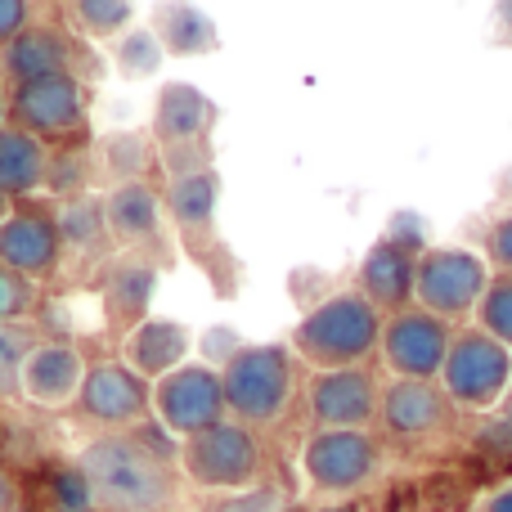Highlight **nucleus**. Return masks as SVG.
Masks as SVG:
<instances>
[{
	"mask_svg": "<svg viewBox=\"0 0 512 512\" xmlns=\"http://www.w3.org/2000/svg\"><path fill=\"white\" fill-rule=\"evenodd\" d=\"M77 472L104 512H162L176 495L171 468L135 436H99L81 450Z\"/></svg>",
	"mask_w": 512,
	"mask_h": 512,
	"instance_id": "1",
	"label": "nucleus"
},
{
	"mask_svg": "<svg viewBox=\"0 0 512 512\" xmlns=\"http://www.w3.org/2000/svg\"><path fill=\"white\" fill-rule=\"evenodd\" d=\"M382 342V315L360 292H337L319 301L297 328H292V351L319 373L328 369H364Z\"/></svg>",
	"mask_w": 512,
	"mask_h": 512,
	"instance_id": "2",
	"label": "nucleus"
},
{
	"mask_svg": "<svg viewBox=\"0 0 512 512\" xmlns=\"http://www.w3.org/2000/svg\"><path fill=\"white\" fill-rule=\"evenodd\" d=\"M445 396L454 400L459 414H495L512 391V351L486 337L481 328H463L454 333V346L445 355V369L436 378Z\"/></svg>",
	"mask_w": 512,
	"mask_h": 512,
	"instance_id": "3",
	"label": "nucleus"
},
{
	"mask_svg": "<svg viewBox=\"0 0 512 512\" xmlns=\"http://www.w3.org/2000/svg\"><path fill=\"white\" fill-rule=\"evenodd\" d=\"M225 382V409L243 418V427L279 423L283 409L292 405V355L288 346H243L221 369Z\"/></svg>",
	"mask_w": 512,
	"mask_h": 512,
	"instance_id": "4",
	"label": "nucleus"
},
{
	"mask_svg": "<svg viewBox=\"0 0 512 512\" xmlns=\"http://www.w3.org/2000/svg\"><path fill=\"white\" fill-rule=\"evenodd\" d=\"M490 261L468 248H423L418 252V288L414 306L427 315L459 324V319L477 315L481 297L490 288Z\"/></svg>",
	"mask_w": 512,
	"mask_h": 512,
	"instance_id": "5",
	"label": "nucleus"
},
{
	"mask_svg": "<svg viewBox=\"0 0 512 512\" xmlns=\"http://www.w3.org/2000/svg\"><path fill=\"white\" fill-rule=\"evenodd\" d=\"M185 472L198 481L203 490H248L261 477V441H256L252 427L243 423H216L207 432L189 436L185 450H180Z\"/></svg>",
	"mask_w": 512,
	"mask_h": 512,
	"instance_id": "6",
	"label": "nucleus"
},
{
	"mask_svg": "<svg viewBox=\"0 0 512 512\" xmlns=\"http://www.w3.org/2000/svg\"><path fill=\"white\" fill-rule=\"evenodd\" d=\"M212 122L216 108L207 104L203 90H194L189 81H176L158 95V113H153V135H158L162 153L171 162V180L189 176V171H212Z\"/></svg>",
	"mask_w": 512,
	"mask_h": 512,
	"instance_id": "7",
	"label": "nucleus"
},
{
	"mask_svg": "<svg viewBox=\"0 0 512 512\" xmlns=\"http://www.w3.org/2000/svg\"><path fill=\"white\" fill-rule=\"evenodd\" d=\"M454 346V324L427 315V310L409 306L400 315L382 319V342L378 355L391 369V378H418V382H436L445 369V355Z\"/></svg>",
	"mask_w": 512,
	"mask_h": 512,
	"instance_id": "8",
	"label": "nucleus"
},
{
	"mask_svg": "<svg viewBox=\"0 0 512 512\" xmlns=\"http://www.w3.org/2000/svg\"><path fill=\"white\" fill-rule=\"evenodd\" d=\"M459 409L445 396L441 382H418V378H391L382 387L378 427L400 445H427L454 432Z\"/></svg>",
	"mask_w": 512,
	"mask_h": 512,
	"instance_id": "9",
	"label": "nucleus"
},
{
	"mask_svg": "<svg viewBox=\"0 0 512 512\" xmlns=\"http://www.w3.org/2000/svg\"><path fill=\"white\" fill-rule=\"evenodd\" d=\"M301 468L324 495H351L378 477L382 445L373 441V432H315L301 450Z\"/></svg>",
	"mask_w": 512,
	"mask_h": 512,
	"instance_id": "10",
	"label": "nucleus"
},
{
	"mask_svg": "<svg viewBox=\"0 0 512 512\" xmlns=\"http://www.w3.org/2000/svg\"><path fill=\"white\" fill-rule=\"evenodd\" d=\"M315 432H369L378 423L382 382L369 369H328L306 387Z\"/></svg>",
	"mask_w": 512,
	"mask_h": 512,
	"instance_id": "11",
	"label": "nucleus"
},
{
	"mask_svg": "<svg viewBox=\"0 0 512 512\" xmlns=\"http://www.w3.org/2000/svg\"><path fill=\"white\" fill-rule=\"evenodd\" d=\"M158 418L171 436H198L207 427L225 423V382L207 364H185V369L167 373L153 391Z\"/></svg>",
	"mask_w": 512,
	"mask_h": 512,
	"instance_id": "12",
	"label": "nucleus"
},
{
	"mask_svg": "<svg viewBox=\"0 0 512 512\" xmlns=\"http://www.w3.org/2000/svg\"><path fill=\"white\" fill-rule=\"evenodd\" d=\"M14 117L18 131L36 135V140H68L86 126V86L77 81V72H59V77L23 81L14 90Z\"/></svg>",
	"mask_w": 512,
	"mask_h": 512,
	"instance_id": "13",
	"label": "nucleus"
},
{
	"mask_svg": "<svg viewBox=\"0 0 512 512\" xmlns=\"http://www.w3.org/2000/svg\"><path fill=\"white\" fill-rule=\"evenodd\" d=\"M418 288V252L400 239H382L364 252L360 261V297L378 310L382 319L414 306Z\"/></svg>",
	"mask_w": 512,
	"mask_h": 512,
	"instance_id": "14",
	"label": "nucleus"
},
{
	"mask_svg": "<svg viewBox=\"0 0 512 512\" xmlns=\"http://www.w3.org/2000/svg\"><path fill=\"white\" fill-rule=\"evenodd\" d=\"M86 360L72 342H41L32 346V355L23 360V396L32 405H45V409H59L68 400H81V387H86Z\"/></svg>",
	"mask_w": 512,
	"mask_h": 512,
	"instance_id": "15",
	"label": "nucleus"
},
{
	"mask_svg": "<svg viewBox=\"0 0 512 512\" xmlns=\"http://www.w3.org/2000/svg\"><path fill=\"white\" fill-rule=\"evenodd\" d=\"M81 409L104 427H131L149 409V382L131 364H95L81 387Z\"/></svg>",
	"mask_w": 512,
	"mask_h": 512,
	"instance_id": "16",
	"label": "nucleus"
},
{
	"mask_svg": "<svg viewBox=\"0 0 512 512\" xmlns=\"http://www.w3.org/2000/svg\"><path fill=\"white\" fill-rule=\"evenodd\" d=\"M59 225L45 212H9L0 221V265L23 279H36V274L54 270L59 261Z\"/></svg>",
	"mask_w": 512,
	"mask_h": 512,
	"instance_id": "17",
	"label": "nucleus"
},
{
	"mask_svg": "<svg viewBox=\"0 0 512 512\" xmlns=\"http://www.w3.org/2000/svg\"><path fill=\"white\" fill-rule=\"evenodd\" d=\"M72 41L59 27L32 23L27 32H18L14 41L5 45V72L23 86V81H41V77H59V72H72Z\"/></svg>",
	"mask_w": 512,
	"mask_h": 512,
	"instance_id": "18",
	"label": "nucleus"
},
{
	"mask_svg": "<svg viewBox=\"0 0 512 512\" xmlns=\"http://www.w3.org/2000/svg\"><path fill=\"white\" fill-rule=\"evenodd\" d=\"M126 364H131L140 378H167L180 369V360L189 355V333L171 319H140V324L126 333Z\"/></svg>",
	"mask_w": 512,
	"mask_h": 512,
	"instance_id": "19",
	"label": "nucleus"
},
{
	"mask_svg": "<svg viewBox=\"0 0 512 512\" xmlns=\"http://www.w3.org/2000/svg\"><path fill=\"white\" fill-rule=\"evenodd\" d=\"M50 180V153L36 135L5 126L0 131V198H23Z\"/></svg>",
	"mask_w": 512,
	"mask_h": 512,
	"instance_id": "20",
	"label": "nucleus"
},
{
	"mask_svg": "<svg viewBox=\"0 0 512 512\" xmlns=\"http://www.w3.org/2000/svg\"><path fill=\"white\" fill-rule=\"evenodd\" d=\"M216 198H221V180L216 171H189V176H176L167 189V212L180 230L189 234V243L207 239L216 225Z\"/></svg>",
	"mask_w": 512,
	"mask_h": 512,
	"instance_id": "21",
	"label": "nucleus"
},
{
	"mask_svg": "<svg viewBox=\"0 0 512 512\" xmlns=\"http://www.w3.org/2000/svg\"><path fill=\"white\" fill-rule=\"evenodd\" d=\"M158 194H153L149 185H140V180H126V185H117L113 194H108L104 203V216H108V234H117L122 243H144L158 234Z\"/></svg>",
	"mask_w": 512,
	"mask_h": 512,
	"instance_id": "22",
	"label": "nucleus"
},
{
	"mask_svg": "<svg viewBox=\"0 0 512 512\" xmlns=\"http://www.w3.org/2000/svg\"><path fill=\"white\" fill-rule=\"evenodd\" d=\"M162 45L176 54H198V50H212L216 45V27L203 9L194 5H171L162 14Z\"/></svg>",
	"mask_w": 512,
	"mask_h": 512,
	"instance_id": "23",
	"label": "nucleus"
},
{
	"mask_svg": "<svg viewBox=\"0 0 512 512\" xmlns=\"http://www.w3.org/2000/svg\"><path fill=\"white\" fill-rule=\"evenodd\" d=\"M54 225H59V239L77 252H95V248H104V239H108V216H104V207L90 203V198H72Z\"/></svg>",
	"mask_w": 512,
	"mask_h": 512,
	"instance_id": "24",
	"label": "nucleus"
},
{
	"mask_svg": "<svg viewBox=\"0 0 512 512\" xmlns=\"http://www.w3.org/2000/svg\"><path fill=\"white\" fill-rule=\"evenodd\" d=\"M477 328L512 351V274H495L477 306Z\"/></svg>",
	"mask_w": 512,
	"mask_h": 512,
	"instance_id": "25",
	"label": "nucleus"
},
{
	"mask_svg": "<svg viewBox=\"0 0 512 512\" xmlns=\"http://www.w3.org/2000/svg\"><path fill=\"white\" fill-rule=\"evenodd\" d=\"M149 292H153L149 265H117V270L108 274V301H113L117 315H140Z\"/></svg>",
	"mask_w": 512,
	"mask_h": 512,
	"instance_id": "26",
	"label": "nucleus"
},
{
	"mask_svg": "<svg viewBox=\"0 0 512 512\" xmlns=\"http://www.w3.org/2000/svg\"><path fill=\"white\" fill-rule=\"evenodd\" d=\"M72 18H77L90 36H117L135 18V5H126V0H77Z\"/></svg>",
	"mask_w": 512,
	"mask_h": 512,
	"instance_id": "27",
	"label": "nucleus"
},
{
	"mask_svg": "<svg viewBox=\"0 0 512 512\" xmlns=\"http://www.w3.org/2000/svg\"><path fill=\"white\" fill-rule=\"evenodd\" d=\"M472 450L490 454V459H512V409L486 414L472 427Z\"/></svg>",
	"mask_w": 512,
	"mask_h": 512,
	"instance_id": "28",
	"label": "nucleus"
},
{
	"mask_svg": "<svg viewBox=\"0 0 512 512\" xmlns=\"http://www.w3.org/2000/svg\"><path fill=\"white\" fill-rule=\"evenodd\" d=\"M32 306H36L32 279H23V274H14V270H5V265H0V324L14 328Z\"/></svg>",
	"mask_w": 512,
	"mask_h": 512,
	"instance_id": "29",
	"label": "nucleus"
},
{
	"mask_svg": "<svg viewBox=\"0 0 512 512\" xmlns=\"http://www.w3.org/2000/svg\"><path fill=\"white\" fill-rule=\"evenodd\" d=\"M117 59H122L126 77H149V72H158V63H162V41L153 32H135V36H126Z\"/></svg>",
	"mask_w": 512,
	"mask_h": 512,
	"instance_id": "30",
	"label": "nucleus"
},
{
	"mask_svg": "<svg viewBox=\"0 0 512 512\" xmlns=\"http://www.w3.org/2000/svg\"><path fill=\"white\" fill-rule=\"evenodd\" d=\"M50 495H54V504H59V512H90V508H95L86 477H81L77 468L50 472Z\"/></svg>",
	"mask_w": 512,
	"mask_h": 512,
	"instance_id": "31",
	"label": "nucleus"
},
{
	"mask_svg": "<svg viewBox=\"0 0 512 512\" xmlns=\"http://www.w3.org/2000/svg\"><path fill=\"white\" fill-rule=\"evenodd\" d=\"M32 355L27 337L18 328H5L0 324V391H14V382L23 378V360Z\"/></svg>",
	"mask_w": 512,
	"mask_h": 512,
	"instance_id": "32",
	"label": "nucleus"
},
{
	"mask_svg": "<svg viewBox=\"0 0 512 512\" xmlns=\"http://www.w3.org/2000/svg\"><path fill=\"white\" fill-rule=\"evenodd\" d=\"M283 508H288L283 490H274V486H256V490H239V495L221 499V504H212L207 512H283Z\"/></svg>",
	"mask_w": 512,
	"mask_h": 512,
	"instance_id": "33",
	"label": "nucleus"
},
{
	"mask_svg": "<svg viewBox=\"0 0 512 512\" xmlns=\"http://www.w3.org/2000/svg\"><path fill=\"white\" fill-rule=\"evenodd\" d=\"M108 162H113V171H122V176H135V171H144V158H149V144L140 140V135H113V140L104 144Z\"/></svg>",
	"mask_w": 512,
	"mask_h": 512,
	"instance_id": "34",
	"label": "nucleus"
},
{
	"mask_svg": "<svg viewBox=\"0 0 512 512\" xmlns=\"http://www.w3.org/2000/svg\"><path fill=\"white\" fill-rule=\"evenodd\" d=\"M486 261L495 265V274H512V212L486 230Z\"/></svg>",
	"mask_w": 512,
	"mask_h": 512,
	"instance_id": "35",
	"label": "nucleus"
},
{
	"mask_svg": "<svg viewBox=\"0 0 512 512\" xmlns=\"http://www.w3.org/2000/svg\"><path fill=\"white\" fill-rule=\"evenodd\" d=\"M27 18H32V9L23 5V0H0V41H14L18 32H27Z\"/></svg>",
	"mask_w": 512,
	"mask_h": 512,
	"instance_id": "36",
	"label": "nucleus"
},
{
	"mask_svg": "<svg viewBox=\"0 0 512 512\" xmlns=\"http://www.w3.org/2000/svg\"><path fill=\"white\" fill-rule=\"evenodd\" d=\"M481 512H512V481H508V486H499L495 495L481 504Z\"/></svg>",
	"mask_w": 512,
	"mask_h": 512,
	"instance_id": "37",
	"label": "nucleus"
},
{
	"mask_svg": "<svg viewBox=\"0 0 512 512\" xmlns=\"http://www.w3.org/2000/svg\"><path fill=\"white\" fill-rule=\"evenodd\" d=\"M495 18H499V41H508V45H512V0L495 9Z\"/></svg>",
	"mask_w": 512,
	"mask_h": 512,
	"instance_id": "38",
	"label": "nucleus"
},
{
	"mask_svg": "<svg viewBox=\"0 0 512 512\" xmlns=\"http://www.w3.org/2000/svg\"><path fill=\"white\" fill-rule=\"evenodd\" d=\"M0 122H5V90H0ZM0 131H5V126H0Z\"/></svg>",
	"mask_w": 512,
	"mask_h": 512,
	"instance_id": "39",
	"label": "nucleus"
},
{
	"mask_svg": "<svg viewBox=\"0 0 512 512\" xmlns=\"http://www.w3.org/2000/svg\"><path fill=\"white\" fill-rule=\"evenodd\" d=\"M0 221H5V198H0Z\"/></svg>",
	"mask_w": 512,
	"mask_h": 512,
	"instance_id": "40",
	"label": "nucleus"
},
{
	"mask_svg": "<svg viewBox=\"0 0 512 512\" xmlns=\"http://www.w3.org/2000/svg\"><path fill=\"white\" fill-rule=\"evenodd\" d=\"M504 409H512V391H508V400H504Z\"/></svg>",
	"mask_w": 512,
	"mask_h": 512,
	"instance_id": "41",
	"label": "nucleus"
},
{
	"mask_svg": "<svg viewBox=\"0 0 512 512\" xmlns=\"http://www.w3.org/2000/svg\"><path fill=\"white\" fill-rule=\"evenodd\" d=\"M333 512H355V508H333Z\"/></svg>",
	"mask_w": 512,
	"mask_h": 512,
	"instance_id": "42",
	"label": "nucleus"
}]
</instances>
